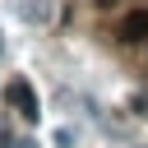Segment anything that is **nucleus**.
I'll use <instances>...</instances> for the list:
<instances>
[{
    "label": "nucleus",
    "instance_id": "nucleus-2",
    "mask_svg": "<svg viewBox=\"0 0 148 148\" xmlns=\"http://www.w3.org/2000/svg\"><path fill=\"white\" fill-rule=\"evenodd\" d=\"M116 37H120L125 46H134V42H148V9H130V14L120 18Z\"/></svg>",
    "mask_w": 148,
    "mask_h": 148
},
{
    "label": "nucleus",
    "instance_id": "nucleus-1",
    "mask_svg": "<svg viewBox=\"0 0 148 148\" xmlns=\"http://www.w3.org/2000/svg\"><path fill=\"white\" fill-rule=\"evenodd\" d=\"M5 102H9V106L23 116V120H37V116H42V106H37V92L28 88V79H9V83H5Z\"/></svg>",
    "mask_w": 148,
    "mask_h": 148
},
{
    "label": "nucleus",
    "instance_id": "nucleus-5",
    "mask_svg": "<svg viewBox=\"0 0 148 148\" xmlns=\"http://www.w3.org/2000/svg\"><path fill=\"white\" fill-rule=\"evenodd\" d=\"M116 5H120V0H97V9H116Z\"/></svg>",
    "mask_w": 148,
    "mask_h": 148
},
{
    "label": "nucleus",
    "instance_id": "nucleus-3",
    "mask_svg": "<svg viewBox=\"0 0 148 148\" xmlns=\"http://www.w3.org/2000/svg\"><path fill=\"white\" fill-rule=\"evenodd\" d=\"M14 14H18L23 23H51L56 5H51V0H14Z\"/></svg>",
    "mask_w": 148,
    "mask_h": 148
},
{
    "label": "nucleus",
    "instance_id": "nucleus-4",
    "mask_svg": "<svg viewBox=\"0 0 148 148\" xmlns=\"http://www.w3.org/2000/svg\"><path fill=\"white\" fill-rule=\"evenodd\" d=\"M0 148H18V143H14V134H9V125H0Z\"/></svg>",
    "mask_w": 148,
    "mask_h": 148
}]
</instances>
